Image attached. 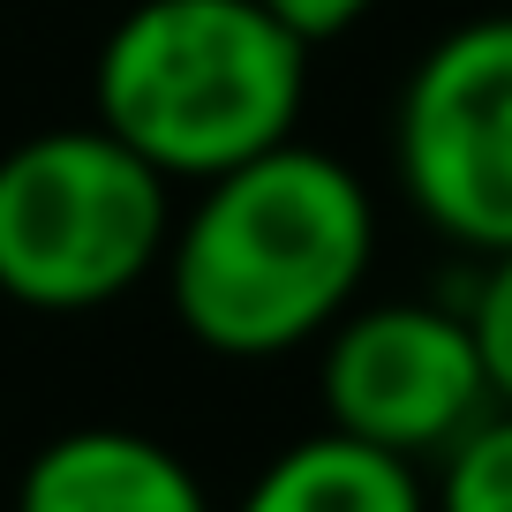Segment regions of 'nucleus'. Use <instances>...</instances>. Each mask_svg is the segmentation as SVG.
I'll list each match as a JSON object with an SVG mask.
<instances>
[{
  "label": "nucleus",
  "instance_id": "nucleus-1",
  "mask_svg": "<svg viewBox=\"0 0 512 512\" xmlns=\"http://www.w3.org/2000/svg\"><path fill=\"white\" fill-rule=\"evenodd\" d=\"M377 272V196L339 151L287 144L196 181L174 204L159 279L174 324L219 362L302 354Z\"/></svg>",
  "mask_w": 512,
  "mask_h": 512
},
{
  "label": "nucleus",
  "instance_id": "nucleus-2",
  "mask_svg": "<svg viewBox=\"0 0 512 512\" xmlns=\"http://www.w3.org/2000/svg\"><path fill=\"white\" fill-rule=\"evenodd\" d=\"M309 46L264 0H136L91 61V121L174 189L302 136Z\"/></svg>",
  "mask_w": 512,
  "mask_h": 512
},
{
  "label": "nucleus",
  "instance_id": "nucleus-3",
  "mask_svg": "<svg viewBox=\"0 0 512 512\" xmlns=\"http://www.w3.org/2000/svg\"><path fill=\"white\" fill-rule=\"evenodd\" d=\"M174 181L98 121L38 128L0 151V302L91 317L159 279Z\"/></svg>",
  "mask_w": 512,
  "mask_h": 512
},
{
  "label": "nucleus",
  "instance_id": "nucleus-4",
  "mask_svg": "<svg viewBox=\"0 0 512 512\" xmlns=\"http://www.w3.org/2000/svg\"><path fill=\"white\" fill-rule=\"evenodd\" d=\"M392 174L445 249H512V8L445 23L392 98Z\"/></svg>",
  "mask_w": 512,
  "mask_h": 512
},
{
  "label": "nucleus",
  "instance_id": "nucleus-5",
  "mask_svg": "<svg viewBox=\"0 0 512 512\" xmlns=\"http://www.w3.org/2000/svg\"><path fill=\"white\" fill-rule=\"evenodd\" d=\"M317 407L324 430H347L422 467L497 400L467 309L437 294H400V302H354L317 339Z\"/></svg>",
  "mask_w": 512,
  "mask_h": 512
},
{
  "label": "nucleus",
  "instance_id": "nucleus-6",
  "mask_svg": "<svg viewBox=\"0 0 512 512\" xmlns=\"http://www.w3.org/2000/svg\"><path fill=\"white\" fill-rule=\"evenodd\" d=\"M16 512H211V490L166 437L76 422L23 460Z\"/></svg>",
  "mask_w": 512,
  "mask_h": 512
},
{
  "label": "nucleus",
  "instance_id": "nucleus-7",
  "mask_svg": "<svg viewBox=\"0 0 512 512\" xmlns=\"http://www.w3.org/2000/svg\"><path fill=\"white\" fill-rule=\"evenodd\" d=\"M234 512H430V482L400 452L347 430H309L256 467Z\"/></svg>",
  "mask_w": 512,
  "mask_h": 512
},
{
  "label": "nucleus",
  "instance_id": "nucleus-8",
  "mask_svg": "<svg viewBox=\"0 0 512 512\" xmlns=\"http://www.w3.org/2000/svg\"><path fill=\"white\" fill-rule=\"evenodd\" d=\"M430 512H512V407H490L437 452Z\"/></svg>",
  "mask_w": 512,
  "mask_h": 512
},
{
  "label": "nucleus",
  "instance_id": "nucleus-9",
  "mask_svg": "<svg viewBox=\"0 0 512 512\" xmlns=\"http://www.w3.org/2000/svg\"><path fill=\"white\" fill-rule=\"evenodd\" d=\"M460 309H467V324H475L482 369H490V400L512 407V249H497V256L475 264Z\"/></svg>",
  "mask_w": 512,
  "mask_h": 512
},
{
  "label": "nucleus",
  "instance_id": "nucleus-10",
  "mask_svg": "<svg viewBox=\"0 0 512 512\" xmlns=\"http://www.w3.org/2000/svg\"><path fill=\"white\" fill-rule=\"evenodd\" d=\"M264 8H272V16L317 53V46H332V38H354L384 0H264Z\"/></svg>",
  "mask_w": 512,
  "mask_h": 512
}]
</instances>
